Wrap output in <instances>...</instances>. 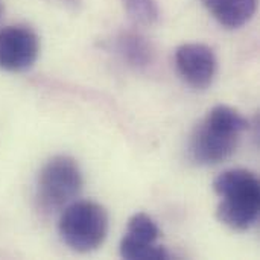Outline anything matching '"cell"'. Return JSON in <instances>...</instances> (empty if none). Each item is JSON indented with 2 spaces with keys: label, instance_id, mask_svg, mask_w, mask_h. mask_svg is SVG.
Here are the masks:
<instances>
[{
  "label": "cell",
  "instance_id": "1",
  "mask_svg": "<svg viewBox=\"0 0 260 260\" xmlns=\"http://www.w3.org/2000/svg\"><path fill=\"white\" fill-rule=\"evenodd\" d=\"M248 120L229 105L213 107L195 128L190 139V155L200 165H218L230 158Z\"/></svg>",
  "mask_w": 260,
  "mask_h": 260
},
{
  "label": "cell",
  "instance_id": "2",
  "mask_svg": "<svg viewBox=\"0 0 260 260\" xmlns=\"http://www.w3.org/2000/svg\"><path fill=\"white\" fill-rule=\"evenodd\" d=\"M213 190L221 198L216 216L224 225L245 232L256 224L260 212V183L253 172L225 171L215 178Z\"/></svg>",
  "mask_w": 260,
  "mask_h": 260
},
{
  "label": "cell",
  "instance_id": "3",
  "mask_svg": "<svg viewBox=\"0 0 260 260\" xmlns=\"http://www.w3.org/2000/svg\"><path fill=\"white\" fill-rule=\"evenodd\" d=\"M59 235L78 253L98 250L108 235V213L94 201H73L59 219Z\"/></svg>",
  "mask_w": 260,
  "mask_h": 260
},
{
  "label": "cell",
  "instance_id": "4",
  "mask_svg": "<svg viewBox=\"0 0 260 260\" xmlns=\"http://www.w3.org/2000/svg\"><path fill=\"white\" fill-rule=\"evenodd\" d=\"M82 172L75 158L56 155L40 171L37 181V200L44 212L64 210L81 193Z\"/></svg>",
  "mask_w": 260,
  "mask_h": 260
},
{
  "label": "cell",
  "instance_id": "5",
  "mask_svg": "<svg viewBox=\"0 0 260 260\" xmlns=\"http://www.w3.org/2000/svg\"><path fill=\"white\" fill-rule=\"evenodd\" d=\"M40 55V38L26 24H11L0 29V69L23 72L35 64Z\"/></svg>",
  "mask_w": 260,
  "mask_h": 260
},
{
  "label": "cell",
  "instance_id": "6",
  "mask_svg": "<svg viewBox=\"0 0 260 260\" xmlns=\"http://www.w3.org/2000/svg\"><path fill=\"white\" fill-rule=\"evenodd\" d=\"M160 229L146 213H136L128 221L126 235L120 241V256L128 260H166L168 251L157 245Z\"/></svg>",
  "mask_w": 260,
  "mask_h": 260
},
{
  "label": "cell",
  "instance_id": "7",
  "mask_svg": "<svg viewBox=\"0 0 260 260\" xmlns=\"http://www.w3.org/2000/svg\"><path fill=\"white\" fill-rule=\"evenodd\" d=\"M175 64L181 78L193 88L204 90L212 85L218 59L212 47L203 43H186L175 50Z\"/></svg>",
  "mask_w": 260,
  "mask_h": 260
},
{
  "label": "cell",
  "instance_id": "8",
  "mask_svg": "<svg viewBox=\"0 0 260 260\" xmlns=\"http://www.w3.org/2000/svg\"><path fill=\"white\" fill-rule=\"evenodd\" d=\"M213 18L229 27L238 29L248 23L256 12L257 0H201Z\"/></svg>",
  "mask_w": 260,
  "mask_h": 260
},
{
  "label": "cell",
  "instance_id": "9",
  "mask_svg": "<svg viewBox=\"0 0 260 260\" xmlns=\"http://www.w3.org/2000/svg\"><path fill=\"white\" fill-rule=\"evenodd\" d=\"M114 44L120 58L134 69L148 67L154 59L152 44L139 32H120L116 37Z\"/></svg>",
  "mask_w": 260,
  "mask_h": 260
},
{
  "label": "cell",
  "instance_id": "10",
  "mask_svg": "<svg viewBox=\"0 0 260 260\" xmlns=\"http://www.w3.org/2000/svg\"><path fill=\"white\" fill-rule=\"evenodd\" d=\"M128 17L140 26H152L160 18L157 0H122Z\"/></svg>",
  "mask_w": 260,
  "mask_h": 260
},
{
  "label": "cell",
  "instance_id": "11",
  "mask_svg": "<svg viewBox=\"0 0 260 260\" xmlns=\"http://www.w3.org/2000/svg\"><path fill=\"white\" fill-rule=\"evenodd\" d=\"M2 12H3V5H2V0H0V17H2Z\"/></svg>",
  "mask_w": 260,
  "mask_h": 260
}]
</instances>
